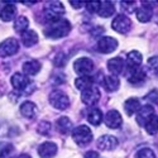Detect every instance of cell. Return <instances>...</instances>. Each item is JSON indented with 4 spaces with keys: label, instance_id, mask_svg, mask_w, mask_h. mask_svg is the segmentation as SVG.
Listing matches in <instances>:
<instances>
[{
    "label": "cell",
    "instance_id": "6da1fadb",
    "mask_svg": "<svg viewBox=\"0 0 158 158\" xmlns=\"http://www.w3.org/2000/svg\"><path fill=\"white\" fill-rule=\"evenodd\" d=\"M71 32V23L67 19H60L57 22L49 23V25L44 29L46 37L51 39H60L66 37Z\"/></svg>",
    "mask_w": 158,
    "mask_h": 158
},
{
    "label": "cell",
    "instance_id": "7a4b0ae2",
    "mask_svg": "<svg viewBox=\"0 0 158 158\" xmlns=\"http://www.w3.org/2000/svg\"><path fill=\"white\" fill-rule=\"evenodd\" d=\"M64 14V6L61 2H48L44 6V17L49 23L62 19Z\"/></svg>",
    "mask_w": 158,
    "mask_h": 158
},
{
    "label": "cell",
    "instance_id": "3957f363",
    "mask_svg": "<svg viewBox=\"0 0 158 158\" xmlns=\"http://www.w3.org/2000/svg\"><path fill=\"white\" fill-rule=\"evenodd\" d=\"M72 138L78 146H86L93 140V131L87 125H78L72 130Z\"/></svg>",
    "mask_w": 158,
    "mask_h": 158
},
{
    "label": "cell",
    "instance_id": "277c9868",
    "mask_svg": "<svg viewBox=\"0 0 158 158\" xmlns=\"http://www.w3.org/2000/svg\"><path fill=\"white\" fill-rule=\"evenodd\" d=\"M49 104L58 110H64L70 106V99L63 91L55 90L49 95Z\"/></svg>",
    "mask_w": 158,
    "mask_h": 158
},
{
    "label": "cell",
    "instance_id": "5b68a950",
    "mask_svg": "<svg viewBox=\"0 0 158 158\" xmlns=\"http://www.w3.org/2000/svg\"><path fill=\"white\" fill-rule=\"evenodd\" d=\"M95 69V64L94 62L91 61L87 57H81V58H77L73 62V70L76 73L81 75V76H89L90 73H93Z\"/></svg>",
    "mask_w": 158,
    "mask_h": 158
},
{
    "label": "cell",
    "instance_id": "8992f818",
    "mask_svg": "<svg viewBox=\"0 0 158 158\" xmlns=\"http://www.w3.org/2000/svg\"><path fill=\"white\" fill-rule=\"evenodd\" d=\"M101 98V93L100 90L95 86H91L87 90L81 91V100L85 105H89V106H94L99 102Z\"/></svg>",
    "mask_w": 158,
    "mask_h": 158
},
{
    "label": "cell",
    "instance_id": "52a82bcc",
    "mask_svg": "<svg viewBox=\"0 0 158 158\" xmlns=\"http://www.w3.org/2000/svg\"><path fill=\"white\" fill-rule=\"evenodd\" d=\"M10 81H11V85H13V87H14L15 90H18V91H25V94H29V87L31 86H33V84L28 80V77L25 76V75H23V73H20V72H17V73H14L11 76V78H10Z\"/></svg>",
    "mask_w": 158,
    "mask_h": 158
},
{
    "label": "cell",
    "instance_id": "ba28073f",
    "mask_svg": "<svg viewBox=\"0 0 158 158\" xmlns=\"http://www.w3.org/2000/svg\"><path fill=\"white\" fill-rule=\"evenodd\" d=\"M19 49V42L15 38H8L0 43V57H10Z\"/></svg>",
    "mask_w": 158,
    "mask_h": 158
},
{
    "label": "cell",
    "instance_id": "9c48e42d",
    "mask_svg": "<svg viewBox=\"0 0 158 158\" xmlns=\"http://www.w3.org/2000/svg\"><path fill=\"white\" fill-rule=\"evenodd\" d=\"M130 27H131V22H130V19H129L127 15H124V14L116 15V17L113 19V22H111V28H113L115 32L122 33V34L128 33L129 29H130Z\"/></svg>",
    "mask_w": 158,
    "mask_h": 158
},
{
    "label": "cell",
    "instance_id": "30bf717a",
    "mask_svg": "<svg viewBox=\"0 0 158 158\" xmlns=\"http://www.w3.org/2000/svg\"><path fill=\"white\" fill-rule=\"evenodd\" d=\"M118 48V41L113 37H101L98 41V49L101 53H111Z\"/></svg>",
    "mask_w": 158,
    "mask_h": 158
},
{
    "label": "cell",
    "instance_id": "8fae6325",
    "mask_svg": "<svg viewBox=\"0 0 158 158\" xmlns=\"http://www.w3.org/2000/svg\"><path fill=\"white\" fill-rule=\"evenodd\" d=\"M153 116H154L153 106H152V105H149V104H146V105H143V106H140V109L137 113V123L139 125L144 127Z\"/></svg>",
    "mask_w": 158,
    "mask_h": 158
},
{
    "label": "cell",
    "instance_id": "7c38bea8",
    "mask_svg": "<svg viewBox=\"0 0 158 158\" xmlns=\"http://www.w3.org/2000/svg\"><path fill=\"white\" fill-rule=\"evenodd\" d=\"M105 124H106L109 128L111 129H118L120 128L123 124V119H122V115L119 111L116 110H109L105 115Z\"/></svg>",
    "mask_w": 158,
    "mask_h": 158
},
{
    "label": "cell",
    "instance_id": "4fadbf2b",
    "mask_svg": "<svg viewBox=\"0 0 158 158\" xmlns=\"http://www.w3.org/2000/svg\"><path fill=\"white\" fill-rule=\"evenodd\" d=\"M96 146L101 151H113L118 147V139L113 135H102L98 139Z\"/></svg>",
    "mask_w": 158,
    "mask_h": 158
},
{
    "label": "cell",
    "instance_id": "5bb4252c",
    "mask_svg": "<svg viewBox=\"0 0 158 158\" xmlns=\"http://www.w3.org/2000/svg\"><path fill=\"white\" fill-rule=\"evenodd\" d=\"M17 14V8L13 3H2L0 5V19L4 22H10Z\"/></svg>",
    "mask_w": 158,
    "mask_h": 158
},
{
    "label": "cell",
    "instance_id": "9a60e30c",
    "mask_svg": "<svg viewBox=\"0 0 158 158\" xmlns=\"http://www.w3.org/2000/svg\"><path fill=\"white\" fill-rule=\"evenodd\" d=\"M57 153V146L53 142H46L38 148V154L41 158H53Z\"/></svg>",
    "mask_w": 158,
    "mask_h": 158
},
{
    "label": "cell",
    "instance_id": "2e32d148",
    "mask_svg": "<svg viewBox=\"0 0 158 158\" xmlns=\"http://www.w3.org/2000/svg\"><path fill=\"white\" fill-rule=\"evenodd\" d=\"M108 69L111 72V75L118 76V75H120V73L124 72L125 62H124V60L122 57H114V58L108 61Z\"/></svg>",
    "mask_w": 158,
    "mask_h": 158
},
{
    "label": "cell",
    "instance_id": "e0dca14e",
    "mask_svg": "<svg viewBox=\"0 0 158 158\" xmlns=\"http://www.w3.org/2000/svg\"><path fill=\"white\" fill-rule=\"evenodd\" d=\"M146 80V72L143 69L138 67V69H131L129 75H128V81L133 85H139L143 84Z\"/></svg>",
    "mask_w": 158,
    "mask_h": 158
},
{
    "label": "cell",
    "instance_id": "ac0fdd59",
    "mask_svg": "<svg viewBox=\"0 0 158 158\" xmlns=\"http://www.w3.org/2000/svg\"><path fill=\"white\" fill-rule=\"evenodd\" d=\"M20 113L23 116L28 118V119H33V118H35L37 113H38V108L37 105L32 101H25L20 105Z\"/></svg>",
    "mask_w": 158,
    "mask_h": 158
},
{
    "label": "cell",
    "instance_id": "d6986e66",
    "mask_svg": "<svg viewBox=\"0 0 158 158\" xmlns=\"http://www.w3.org/2000/svg\"><path fill=\"white\" fill-rule=\"evenodd\" d=\"M142 55L139 53L138 51H131L128 53L127 56V66H128V69L131 70V69H138L139 66L142 64Z\"/></svg>",
    "mask_w": 158,
    "mask_h": 158
},
{
    "label": "cell",
    "instance_id": "ffe728a7",
    "mask_svg": "<svg viewBox=\"0 0 158 158\" xmlns=\"http://www.w3.org/2000/svg\"><path fill=\"white\" fill-rule=\"evenodd\" d=\"M38 34L33 29H27L22 33V42L25 47H32L38 43Z\"/></svg>",
    "mask_w": 158,
    "mask_h": 158
},
{
    "label": "cell",
    "instance_id": "44dd1931",
    "mask_svg": "<svg viewBox=\"0 0 158 158\" xmlns=\"http://www.w3.org/2000/svg\"><path fill=\"white\" fill-rule=\"evenodd\" d=\"M140 101L137 98H130L124 102V110L127 113V115L131 116L133 114H137L138 110L140 109Z\"/></svg>",
    "mask_w": 158,
    "mask_h": 158
},
{
    "label": "cell",
    "instance_id": "7402d4cb",
    "mask_svg": "<svg viewBox=\"0 0 158 158\" xmlns=\"http://www.w3.org/2000/svg\"><path fill=\"white\" fill-rule=\"evenodd\" d=\"M23 71L27 73L28 76H34L41 71V62L37 60H31L27 61L23 64Z\"/></svg>",
    "mask_w": 158,
    "mask_h": 158
},
{
    "label": "cell",
    "instance_id": "603a6c76",
    "mask_svg": "<svg viewBox=\"0 0 158 158\" xmlns=\"http://www.w3.org/2000/svg\"><path fill=\"white\" fill-rule=\"evenodd\" d=\"M102 85H104L105 90L110 91V93H114V91H116L118 89H119V86H120V81H119V78H118L116 76H114V75H109V76H106V77L104 78Z\"/></svg>",
    "mask_w": 158,
    "mask_h": 158
},
{
    "label": "cell",
    "instance_id": "cb8c5ba5",
    "mask_svg": "<svg viewBox=\"0 0 158 158\" xmlns=\"http://www.w3.org/2000/svg\"><path fill=\"white\" fill-rule=\"evenodd\" d=\"M115 11V8H114V4L110 3V2H101L100 5H99V9H98V14L102 18H109L114 14Z\"/></svg>",
    "mask_w": 158,
    "mask_h": 158
},
{
    "label": "cell",
    "instance_id": "d4e9b609",
    "mask_svg": "<svg viewBox=\"0 0 158 158\" xmlns=\"http://www.w3.org/2000/svg\"><path fill=\"white\" fill-rule=\"evenodd\" d=\"M87 120H89V123L91 125H95V127L101 124V122H102V113H101V110L98 109V108L90 109L89 113H87Z\"/></svg>",
    "mask_w": 158,
    "mask_h": 158
},
{
    "label": "cell",
    "instance_id": "484cf974",
    "mask_svg": "<svg viewBox=\"0 0 158 158\" xmlns=\"http://www.w3.org/2000/svg\"><path fill=\"white\" fill-rule=\"evenodd\" d=\"M71 127H72L71 120L69 119L67 116H61V118H58L57 122H56V128H57V130L60 131V133H62V134L70 133Z\"/></svg>",
    "mask_w": 158,
    "mask_h": 158
},
{
    "label": "cell",
    "instance_id": "4316f807",
    "mask_svg": "<svg viewBox=\"0 0 158 158\" xmlns=\"http://www.w3.org/2000/svg\"><path fill=\"white\" fill-rule=\"evenodd\" d=\"M93 84H94V80H93V77H90V76H80L75 80V86L80 91L87 90L89 87L93 86Z\"/></svg>",
    "mask_w": 158,
    "mask_h": 158
},
{
    "label": "cell",
    "instance_id": "83f0119b",
    "mask_svg": "<svg viewBox=\"0 0 158 158\" xmlns=\"http://www.w3.org/2000/svg\"><path fill=\"white\" fill-rule=\"evenodd\" d=\"M152 9H149V8H146V6H140V8H138L137 9V11H135V15H137V19L139 20V22H142V23H147V22H149L151 19H152Z\"/></svg>",
    "mask_w": 158,
    "mask_h": 158
},
{
    "label": "cell",
    "instance_id": "f1b7e54d",
    "mask_svg": "<svg viewBox=\"0 0 158 158\" xmlns=\"http://www.w3.org/2000/svg\"><path fill=\"white\" fill-rule=\"evenodd\" d=\"M28 25H29V20L27 19V17H24V15H20L15 19L14 22V29L17 32H25L28 29Z\"/></svg>",
    "mask_w": 158,
    "mask_h": 158
},
{
    "label": "cell",
    "instance_id": "f546056e",
    "mask_svg": "<svg viewBox=\"0 0 158 158\" xmlns=\"http://www.w3.org/2000/svg\"><path fill=\"white\" fill-rule=\"evenodd\" d=\"M144 128H146L148 134H151V135L157 134L158 133V115H154L152 119L144 125Z\"/></svg>",
    "mask_w": 158,
    "mask_h": 158
},
{
    "label": "cell",
    "instance_id": "4dcf8cb0",
    "mask_svg": "<svg viewBox=\"0 0 158 158\" xmlns=\"http://www.w3.org/2000/svg\"><path fill=\"white\" fill-rule=\"evenodd\" d=\"M134 158H156V154L151 148H142L135 153Z\"/></svg>",
    "mask_w": 158,
    "mask_h": 158
},
{
    "label": "cell",
    "instance_id": "1f68e13d",
    "mask_svg": "<svg viewBox=\"0 0 158 158\" xmlns=\"http://www.w3.org/2000/svg\"><path fill=\"white\" fill-rule=\"evenodd\" d=\"M144 100H147L148 102H152V104H158V90H152L151 93H148L144 98Z\"/></svg>",
    "mask_w": 158,
    "mask_h": 158
},
{
    "label": "cell",
    "instance_id": "d6a6232c",
    "mask_svg": "<svg viewBox=\"0 0 158 158\" xmlns=\"http://www.w3.org/2000/svg\"><path fill=\"white\" fill-rule=\"evenodd\" d=\"M148 67H149L154 73H158V56L149 57V60H148Z\"/></svg>",
    "mask_w": 158,
    "mask_h": 158
},
{
    "label": "cell",
    "instance_id": "836d02e7",
    "mask_svg": "<svg viewBox=\"0 0 158 158\" xmlns=\"http://www.w3.org/2000/svg\"><path fill=\"white\" fill-rule=\"evenodd\" d=\"M49 130H51V124L48 122H41L38 124V131L41 134H48L49 133Z\"/></svg>",
    "mask_w": 158,
    "mask_h": 158
},
{
    "label": "cell",
    "instance_id": "e575fe53",
    "mask_svg": "<svg viewBox=\"0 0 158 158\" xmlns=\"http://www.w3.org/2000/svg\"><path fill=\"white\" fill-rule=\"evenodd\" d=\"M99 5H100V2H93V3H85V6H86L87 11H90V13H98Z\"/></svg>",
    "mask_w": 158,
    "mask_h": 158
},
{
    "label": "cell",
    "instance_id": "d590c367",
    "mask_svg": "<svg viewBox=\"0 0 158 158\" xmlns=\"http://www.w3.org/2000/svg\"><path fill=\"white\" fill-rule=\"evenodd\" d=\"M120 5H122V8H123L127 13H131V11H133V8H134L135 3H134V2H129V3L123 2V3H120Z\"/></svg>",
    "mask_w": 158,
    "mask_h": 158
},
{
    "label": "cell",
    "instance_id": "8d00e7d4",
    "mask_svg": "<svg viewBox=\"0 0 158 158\" xmlns=\"http://www.w3.org/2000/svg\"><path fill=\"white\" fill-rule=\"evenodd\" d=\"M66 63V58H64V55L63 53H58L55 58V64L58 66V67H61V66H63Z\"/></svg>",
    "mask_w": 158,
    "mask_h": 158
},
{
    "label": "cell",
    "instance_id": "74e56055",
    "mask_svg": "<svg viewBox=\"0 0 158 158\" xmlns=\"http://www.w3.org/2000/svg\"><path fill=\"white\" fill-rule=\"evenodd\" d=\"M11 152H13V147L11 146H6L2 152H0V158H9Z\"/></svg>",
    "mask_w": 158,
    "mask_h": 158
},
{
    "label": "cell",
    "instance_id": "f35d334b",
    "mask_svg": "<svg viewBox=\"0 0 158 158\" xmlns=\"http://www.w3.org/2000/svg\"><path fill=\"white\" fill-rule=\"evenodd\" d=\"M157 5H158V2H142V6H146L149 9H152L153 6H157Z\"/></svg>",
    "mask_w": 158,
    "mask_h": 158
},
{
    "label": "cell",
    "instance_id": "ab89813d",
    "mask_svg": "<svg viewBox=\"0 0 158 158\" xmlns=\"http://www.w3.org/2000/svg\"><path fill=\"white\" fill-rule=\"evenodd\" d=\"M85 158H99V153L95 151H90L85 154Z\"/></svg>",
    "mask_w": 158,
    "mask_h": 158
},
{
    "label": "cell",
    "instance_id": "60d3db41",
    "mask_svg": "<svg viewBox=\"0 0 158 158\" xmlns=\"http://www.w3.org/2000/svg\"><path fill=\"white\" fill-rule=\"evenodd\" d=\"M70 4H71L75 9H81V8L85 5V3H82V2H70Z\"/></svg>",
    "mask_w": 158,
    "mask_h": 158
},
{
    "label": "cell",
    "instance_id": "b9f144b4",
    "mask_svg": "<svg viewBox=\"0 0 158 158\" xmlns=\"http://www.w3.org/2000/svg\"><path fill=\"white\" fill-rule=\"evenodd\" d=\"M17 158H32V157L28 156V154H20V156H18Z\"/></svg>",
    "mask_w": 158,
    "mask_h": 158
}]
</instances>
